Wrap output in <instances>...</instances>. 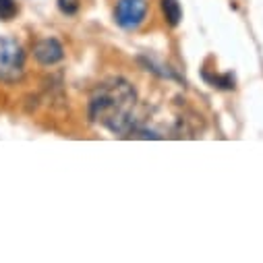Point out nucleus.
Segmentation results:
<instances>
[{"label":"nucleus","instance_id":"obj_1","mask_svg":"<svg viewBox=\"0 0 263 263\" xmlns=\"http://www.w3.org/2000/svg\"><path fill=\"white\" fill-rule=\"evenodd\" d=\"M137 91L124 79L100 85L89 100V116L114 135H128L135 128Z\"/></svg>","mask_w":263,"mask_h":263},{"label":"nucleus","instance_id":"obj_2","mask_svg":"<svg viewBox=\"0 0 263 263\" xmlns=\"http://www.w3.org/2000/svg\"><path fill=\"white\" fill-rule=\"evenodd\" d=\"M25 71V52L13 37L0 35V81L15 83Z\"/></svg>","mask_w":263,"mask_h":263},{"label":"nucleus","instance_id":"obj_3","mask_svg":"<svg viewBox=\"0 0 263 263\" xmlns=\"http://www.w3.org/2000/svg\"><path fill=\"white\" fill-rule=\"evenodd\" d=\"M147 15V3L145 0H118L116 3V23L122 29H137Z\"/></svg>","mask_w":263,"mask_h":263},{"label":"nucleus","instance_id":"obj_4","mask_svg":"<svg viewBox=\"0 0 263 263\" xmlns=\"http://www.w3.org/2000/svg\"><path fill=\"white\" fill-rule=\"evenodd\" d=\"M33 56L44 67H52L64 58V48L56 37H44L33 46Z\"/></svg>","mask_w":263,"mask_h":263},{"label":"nucleus","instance_id":"obj_5","mask_svg":"<svg viewBox=\"0 0 263 263\" xmlns=\"http://www.w3.org/2000/svg\"><path fill=\"white\" fill-rule=\"evenodd\" d=\"M162 11H164L166 21H168L172 27H176V25L180 23V19H182V9H180V5H178V0H162Z\"/></svg>","mask_w":263,"mask_h":263},{"label":"nucleus","instance_id":"obj_6","mask_svg":"<svg viewBox=\"0 0 263 263\" xmlns=\"http://www.w3.org/2000/svg\"><path fill=\"white\" fill-rule=\"evenodd\" d=\"M17 3L15 0H0V19L3 21H11L17 15Z\"/></svg>","mask_w":263,"mask_h":263},{"label":"nucleus","instance_id":"obj_7","mask_svg":"<svg viewBox=\"0 0 263 263\" xmlns=\"http://www.w3.org/2000/svg\"><path fill=\"white\" fill-rule=\"evenodd\" d=\"M58 9L64 15H75L79 11V0H58Z\"/></svg>","mask_w":263,"mask_h":263}]
</instances>
